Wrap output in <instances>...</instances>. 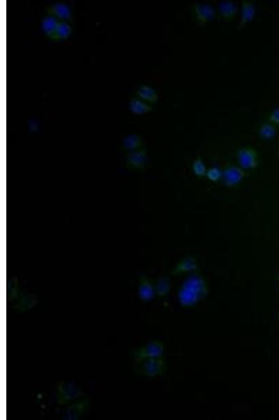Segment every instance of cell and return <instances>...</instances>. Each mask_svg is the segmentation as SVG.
<instances>
[{
  "label": "cell",
  "instance_id": "6da1fadb",
  "mask_svg": "<svg viewBox=\"0 0 279 420\" xmlns=\"http://www.w3.org/2000/svg\"><path fill=\"white\" fill-rule=\"evenodd\" d=\"M83 396L79 387L74 382L62 381L57 387V399L59 405H67Z\"/></svg>",
  "mask_w": 279,
  "mask_h": 420
},
{
  "label": "cell",
  "instance_id": "7a4b0ae2",
  "mask_svg": "<svg viewBox=\"0 0 279 420\" xmlns=\"http://www.w3.org/2000/svg\"><path fill=\"white\" fill-rule=\"evenodd\" d=\"M164 344L158 340L150 342L134 353V357L137 362L148 358L162 357L164 353Z\"/></svg>",
  "mask_w": 279,
  "mask_h": 420
},
{
  "label": "cell",
  "instance_id": "3957f363",
  "mask_svg": "<svg viewBox=\"0 0 279 420\" xmlns=\"http://www.w3.org/2000/svg\"><path fill=\"white\" fill-rule=\"evenodd\" d=\"M239 165L242 169H255L258 166V155L256 151L251 146L240 148L237 153Z\"/></svg>",
  "mask_w": 279,
  "mask_h": 420
},
{
  "label": "cell",
  "instance_id": "277c9868",
  "mask_svg": "<svg viewBox=\"0 0 279 420\" xmlns=\"http://www.w3.org/2000/svg\"><path fill=\"white\" fill-rule=\"evenodd\" d=\"M222 178L224 184L227 187L236 186L242 182L246 177V173L240 166L230 165L223 170Z\"/></svg>",
  "mask_w": 279,
  "mask_h": 420
},
{
  "label": "cell",
  "instance_id": "5b68a950",
  "mask_svg": "<svg viewBox=\"0 0 279 420\" xmlns=\"http://www.w3.org/2000/svg\"><path fill=\"white\" fill-rule=\"evenodd\" d=\"M140 362H142L141 372L144 376L155 378L164 373L165 362L162 357L148 358Z\"/></svg>",
  "mask_w": 279,
  "mask_h": 420
},
{
  "label": "cell",
  "instance_id": "8992f818",
  "mask_svg": "<svg viewBox=\"0 0 279 420\" xmlns=\"http://www.w3.org/2000/svg\"><path fill=\"white\" fill-rule=\"evenodd\" d=\"M193 11L195 20L200 25L209 23L216 16L215 8L209 4L195 3L193 6Z\"/></svg>",
  "mask_w": 279,
  "mask_h": 420
},
{
  "label": "cell",
  "instance_id": "52a82bcc",
  "mask_svg": "<svg viewBox=\"0 0 279 420\" xmlns=\"http://www.w3.org/2000/svg\"><path fill=\"white\" fill-rule=\"evenodd\" d=\"M218 11L219 16L223 20L225 21L231 22L236 16L238 12V7L236 3L234 2L226 0V1H223L219 3Z\"/></svg>",
  "mask_w": 279,
  "mask_h": 420
},
{
  "label": "cell",
  "instance_id": "ba28073f",
  "mask_svg": "<svg viewBox=\"0 0 279 420\" xmlns=\"http://www.w3.org/2000/svg\"><path fill=\"white\" fill-rule=\"evenodd\" d=\"M88 406V401L87 399L81 400L79 402H76L64 410V413H63V417L66 420L79 419L81 414L84 412Z\"/></svg>",
  "mask_w": 279,
  "mask_h": 420
},
{
  "label": "cell",
  "instance_id": "9c48e42d",
  "mask_svg": "<svg viewBox=\"0 0 279 420\" xmlns=\"http://www.w3.org/2000/svg\"><path fill=\"white\" fill-rule=\"evenodd\" d=\"M184 287L188 288L194 291L202 298L206 293V283L204 279L198 275H193L189 277L183 284Z\"/></svg>",
  "mask_w": 279,
  "mask_h": 420
},
{
  "label": "cell",
  "instance_id": "30bf717a",
  "mask_svg": "<svg viewBox=\"0 0 279 420\" xmlns=\"http://www.w3.org/2000/svg\"><path fill=\"white\" fill-rule=\"evenodd\" d=\"M50 16L57 17L63 21H72V11L70 7L64 3H54L48 9Z\"/></svg>",
  "mask_w": 279,
  "mask_h": 420
},
{
  "label": "cell",
  "instance_id": "8fae6325",
  "mask_svg": "<svg viewBox=\"0 0 279 420\" xmlns=\"http://www.w3.org/2000/svg\"><path fill=\"white\" fill-rule=\"evenodd\" d=\"M241 21L240 23V28H242L250 22L253 21L255 15V7L254 4L251 1L248 0H244L242 2V6H241Z\"/></svg>",
  "mask_w": 279,
  "mask_h": 420
},
{
  "label": "cell",
  "instance_id": "7c38bea8",
  "mask_svg": "<svg viewBox=\"0 0 279 420\" xmlns=\"http://www.w3.org/2000/svg\"><path fill=\"white\" fill-rule=\"evenodd\" d=\"M197 267L198 266L195 258L191 256L185 257L177 264L172 274L177 275L190 271H195L197 269Z\"/></svg>",
  "mask_w": 279,
  "mask_h": 420
},
{
  "label": "cell",
  "instance_id": "4fadbf2b",
  "mask_svg": "<svg viewBox=\"0 0 279 420\" xmlns=\"http://www.w3.org/2000/svg\"><path fill=\"white\" fill-rule=\"evenodd\" d=\"M179 298L181 303L183 305H193L197 303V300L200 299L201 297L194 291L182 286L179 290Z\"/></svg>",
  "mask_w": 279,
  "mask_h": 420
},
{
  "label": "cell",
  "instance_id": "5bb4252c",
  "mask_svg": "<svg viewBox=\"0 0 279 420\" xmlns=\"http://www.w3.org/2000/svg\"><path fill=\"white\" fill-rule=\"evenodd\" d=\"M59 22L54 16H46L41 22V30L50 39H55V32Z\"/></svg>",
  "mask_w": 279,
  "mask_h": 420
},
{
  "label": "cell",
  "instance_id": "9a60e30c",
  "mask_svg": "<svg viewBox=\"0 0 279 420\" xmlns=\"http://www.w3.org/2000/svg\"><path fill=\"white\" fill-rule=\"evenodd\" d=\"M138 294L143 301H150L155 296V289L148 278H143L139 287Z\"/></svg>",
  "mask_w": 279,
  "mask_h": 420
},
{
  "label": "cell",
  "instance_id": "2e32d148",
  "mask_svg": "<svg viewBox=\"0 0 279 420\" xmlns=\"http://www.w3.org/2000/svg\"><path fill=\"white\" fill-rule=\"evenodd\" d=\"M129 110L135 115H142L152 112L153 108L151 105L147 104L142 99L133 98L130 101Z\"/></svg>",
  "mask_w": 279,
  "mask_h": 420
},
{
  "label": "cell",
  "instance_id": "e0dca14e",
  "mask_svg": "<svg viewBox=\"0 0 279 420\" xmlns=\"http://www.w3.org/2000/svg\"><path fill=\"white\" fill-rule=\"evenodd\" d=\"M136 94L139 98L147 102L155 103L159 100V95L157 91L150 86H141L137 90Z\"/></svg>",
  "mask_w": 279,
  "mask_h": 420
},
{
  "label": "cell",
  "instance_id": "ac0fdd59",
  "mask_svg": "<svg viewBox=\"0 0 279 420\" xmlns=\"http://www.w3.org/2000/svg\"><path fill=\"white\" fill-rule=\"evenodd\" d=\"M171 284L167 277H162L157 280L156 285V293L159 296H164L169 292Z\"/></svg>",
  "mask_w": 279,
  "mask_h": 420
},
{
  "label": "cell",
  "instance_id": "d6986e66",
  "mask_svg": "<svg viewBox=\"0 0 279 420\" xmlns=\"http://www.w3.org/2000/svg\"><path fill=\"white\" fill-rule=\"evenodd\" d=\"M37 303V300L31 295L22 297L19 303L16 304V308L20 311H26L33 307Z\"/></svg>",
  "mask_w": 279,
  "mask_h": 420
},
{
  "label": "cell",
  "instance_id": "ffe728a7",
  "mask_svg": "<svg viewBox=\"0 0 279 420\" xmlns=\"http://www.w3.org/2000/svg\"><path fill=\"white\" fill-rule=\"evenodd\" d=\"M72 33V27L68 23L59 21L56 30L55 39H66Z\"/></svg>",
  "mask_w": 279,
  "mask_h": 420
},
{
  "label": "cell",
  "instance_id": "44dd1931",
  "mask_svg": "<svg viewBox=\"0 0 279 420\" xmlns=\"http://www.w3.org/2000/svg\"><path fill=\"white\" fill-rule=\"evenodd\" d=\"M258 135L261 138L264 139L273 138L276 135V128L273 125L270 124H262L259 128Z\"/></svg>",
  "mask_w": 279,
  "mask_h": 420
},
{
  "label": "cell",
  "instance_id": "7402d4cb",
  "mask_svg": "<svg viewBox=\"0 0 279 420\" xmlns=\"http://www.w3.org/2000/svg\"><path fill=\"white\" fill-rule=\"evenodd\" d=\"M192 168H193V173H194L196 176L199 177L206 176L207 170H206V166L203 161L200 158H197V159H195L194 162L193 163Z\"/></svg>",
  "mask_w": 279,
  "mask_h": 420
},
{
  "label": "cell",
  "instance_id": "603a6c76",
  "mask_svg": "<svg viewBox=\"0 0 279 420\" xmlns=\"http://www.w3.org/2000/svg\"><path fill=\"white\" fill-rule=\"evenodd\" d=\"M125 146L126 148L134 149L141 145V138L137 135H131L125 139Z\"/></svg>",
  "mask_w": 279,
  "mask_h": 420
},
{
  "label": "cell",
  "instance_id": "cb8c5ba5",
  "mask_svg": "<svg viewBox=\"0 0 279 420\" xmlns=\"http://www.w3.org/2000/svg\"><path fill=\"white\" fill-rule=\"evenodd\" d=\"M223 172L218 168H212L207 170L206 174V177L209 179L210 181L213 182H218L219 179L222 178Z\"/></svg>",
  "mask_w": 279,
  "mask_h": 420
},
{
  "label": "cell",
  "instance_id": "d4e9b609",
  "mask_svg": "<svg viewBox=\"0 0 279 420\" xmlns=\"http://www.w3.org/2000/svg\"><path fill=\"white\" fill-rule=\"evenodd\" d=\"M146 159V152L140 151L131 155V160L137 166H142Z\"/></svg>",
  "mask_w": 279,
  "mask_h": 420
},
{
  "label": "cell",
  "instance_id": "484cf974",
  "mask_svg": "<svg viewBox=\"0 0 279 420\" xmlns=\"http://www.w3.org/2000/svg\"><path fill=\"white\" fill-rule=\"evenodd\" d=\"M269 119L271 124H279V108L275 109L271 112Z\"/></svg>",
  "mask_w": 279,
  "mask_h": 420
},
{
  "label": "cell",
  "instance_id": "4316f807",
  "mask_svg": "<svg viewBox=\"0 0 279 420\" xmlns=\"http://www.w3.org/2000/svg\"><path fill=\"white\" fill-rule=\"evenodd\" d=\"M277 279H278V280L279 281V274L278 275V277H277Z\"/></svg>",
  "mask_w": 279,
  "mask_h": 420
},
{
  "label": "cell",
  "instance_id": "83f0119b",
  "mask_svg": "<svg viewBox=\"0 0 279 420\" xmlns=\"http://www.w3.org/2000/svg\"><path fill=\"white\" fill-rule=\"evenodd\" d=\"M278 319H279V314H278Z\"/></svg>",
  "mask_w": 279,
  "mask_h": 420
}]
</instances>
